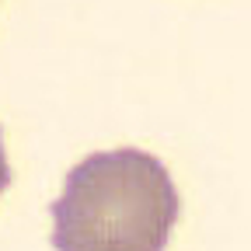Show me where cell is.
<instances>
[{
	"mask_svg": "<svg viewBox=\"0 0 251 251\" xmlns=\"http://www.w3.org/2000/svg\"><path fill=\"white\" fill-rule=\"evenodd\" d=\"M49 213L56 251H164L181 199L161 157L122 147L74 164Z\"/></svg>",
	"mask_w": 251,
	"mask_h": 251,
	"instance_id": "obj_1",
	"label": "cell"
},
{
	"mask_svg": "<svg viewBox=\"0 0 251 251\" xmlns=\"http://www.w3.org/2000/svg\"><path fill=\"white\" fill-rule=\"evenodd\" d=\"M11 185V164H7V153H4V129H0V196L7 192Z\"/></svg>",
	"mask_w": 251,
	"mask_h": 251,
	"instance_id": "obj_2",
	"label": "cell"
}]
</instances>
